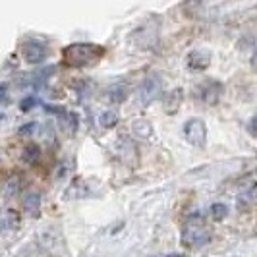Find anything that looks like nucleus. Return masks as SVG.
<instances>
[{
    "instance_id": "nucleus-1",
    "label": "nucleus",
    "mask_w": 257,
    "mask_h": 257,
    "mask_svg": "<svg viewBox=\"0 0 257 257\" xmlns=\"http://www.w3.org/2000/svg\"><path fill=\"white\" fill-rule=\"evenodd\" d=\"M103 54V47H99V45L76 43V45L66 47V51L62 52V58H64V62L68 66H87L95 64L97 60H101Z\"/></svg>"
},
{
    "instance_id": "nucleus-2",
    "label": "nucleus",
    "mask_w": 257,
    "mask_h": 257,
    "mask_svg": "<svg viewBox=\"0 0 257 257\" xmlns=\"http://www.w3.org/2000/svg\"><path fill=\"white\" fill-rule=\"evenodd\" d=\"M211 242V234L209 230H205L201 224H197L195 219H190L186 230L182 234V244L186 247H201Z\"/></svg>"
},
{
    "instance_id": "nucleus-3",
    "label": "nucleus",
    "mask_w": 257,
    "mask_h": 257,
    "mask_svg": "<svg viewBox=\"0 0 257 257\" xmlns=\"http://www.w3.org/2000/svg\"><path fill=\"white\" fill-rule=\"evenodd\" d=\"M184 138L195 147H203L207 140V126L201 118H190L184 124Z\"/></svg>"
},
{
    "instance_id": "nucleus-4",
    "label": "nucleus",
    "mask_w": 257,
    "mask_h": 257,
    "mask_svg": "<svg viewBox=\"0 0 257 257\" xmlns=\"http://www.w3.org/2000/svg\"><path fill=\"white\" fill-rule=\"evenodd\" d=\"M161 91H163V83H161V79L157 76H149L143 79V83L140 85V91H138V99H140V103L143 106H147V104H151L161 95Z\"/></svg>"
},
{
    "instance_id": "nucleus-5",
    "label": "nucleus",
    "mask_w": 257,
    "mask_h": 257,
    "mask_svg": "<svg viewBox=\"0 0 257 257\" xmlns=\"http://www.w3.org/2000/svg\"><path fill=\"white\" fill-rule=\"evenodd\" d=\"M47 54H49V47L43 41L31 39V41H27L26 45H24V56H26L27 62H31V64L43 62L47 58Z\"/></svg>"
},
{
    "instance_id": "nucleus-6",
    "label": "nucleus",
    "mask_w": 257,
    "mask_h": 257,
    "mask_svg": "<svg viewBox=\"0 0 257 257\" xmlns=\"http://www.w3.org/2000/svg\"><path fill=\"white\" fill-rule=\"evenodd\" d=\"M195 91H201V93H197V97L201 101L215 103L220 95V83H217V81H205V83H201V87H197Z\"/></svg>"
},
{
    "instance_id": "nucleus-7",
    "label": "nucleus",
    "mask_w": 257,
    "mask_h": 257,
    "mask_svg": "<svg viewBox=\"0 0 257 257\" xmlns=\"http://www.w3.org/2000/svg\"><path fill=\"white\" fill-rule=\"evenodd\" d=\"M211 62V52L205 51V49H197V51H192L188 54V66L192 70H201V68H207Z\"/></svg>"
},
{
    "instance_id": "nucleus-8",
    "label": "nucleus",
    "mask_w": 257,
    "mask_h": 257,
    "mask_svg": "<svg viewBox=\"0 0 257 257\" xmlns=\"http://www.w3.org/2000/svg\"><path fill=\"white\" fill-rule=\"evenodd\" d=\"M24 207H26V211L31 217H37L39 211H41V195L37 192L27 193L26 199H24Z\"/></svg>"
},
{
    "instance_id": "nucleus-9",
    "label": "nucleus",
    "mask_w": 257,
    "mask_h": 257,
    "mask_svg": "<svg viewBox=\"0 0 257 257\" xmlns=\"http://www.w3.org/2000/svg\"><path fill=\"white\" fill-rule=\"evenodd\" d=\"M126 97H128V87H126L124 83H116V85H112V87L108 89V99H110L112 103H122Z\"/></svg>"
},
{
    "instance_id": "nucleus-10",
    "label": "nucleus",
    "mask_w": 257,
    "mask_h": 257,
    "mask_svg": "<svg viewBox=\"0 0 257 257\" xmlns=\"http://www.w3.org/2000/svg\"><path fill=\"white\" fill-rule=\"evenodd\" d=\"M132 128H134V134H136L140 140H147V138H151V134H153V128H151L149 122H145V120H136Z\"/></svg>"
},
{
    "instance_id": "nucleus-11",
    "label": "nucleus",
    "mask_w": 257,
    "mask_h": 257,
    "mask_svg": "<svg viewBox=\"0 0 257 257\" xmlns=\"http://www.w3.org/2000/svg\"><path fill=\"white\" fill-rule=\"evenodd\" d=\"M2 226L4 230H16L20 226V215L16 211H6L2 217Z\"/></svg>"
},
{
    "instance_id": "nucleus-12",
    "label": "nucleus",
    "mask_w": 257,
    "mask_h": 257,
    "mask_svg": "<svg viewBox=\"0 0 257 257\" xmlns=\"http://www.w3.org/2000/svg\"><path fill=\"white\" fill-rule=\"evenodd\" d=\"M180 101H182V91L180 89L172 91L170 95H167V99H165V108H167L168 112H176Z\"/></svg>"
},
{
    "instance_id": "nucleus-13",
    "label": "nucleus",
    "mask_w": 257,
    "mask_h": 257,
    "mask_svg": "<svg viewBox=\"0 0 257 257\" xmlns=\"http://www.w3.org/2000/svg\"><path fill=\"white\" fill-rule=\"evenodd\" d=\"M99 124L103 126V128H112L114 124H118V112L116 110H104L103 114L99 116Z\"/></svg>"
},
{
    "instance_id": "nucleus-14",
    "label": "nucleus",
    "mask_w": 257,
    "mask_h": 257,
    "mask_svg": "<svg viewBox=\"0 0 257 257\" xmlns=\"http://www.w3.org/2000/svg\"><path fill=\"white\" fill-rule=\"evenodd\" d=\"M211 213H213L215 219H224V217H228V207L224 203H215L211 207Z\"/></svg>"
},
{
    "instance_id": "nucleus-15",
    "label": "nucleus",
    "mask_w": 257,
    "mask_h": 257,
    "mask_svg": "<svg viewBox=\"0 0 257 257\" xmlns=\"http://www.w3.org/2000/svg\"><path fill=\"white\" fill-rule=\"evenodd\" d=\"M24 159H26L27 163H29V161H31V163H33V161H37V159H39L37 145H31V147H27L26 151H24Z\"/></svg>"
},
{
    "instance_id": "nucleus-16",
    "label": "nucleus",
    "mask_w": 257,
    "mask_h": 257,
    "mask_svg": "<svg viewBox=\"0 0 257 257\" xmlns=\"http://www.w3.org/2000/svg\"><path fill=\"white\" fill-rule=\"evenodd\" d=\"M35 103H37V101H35V97H27V99L22 101V110H29L31 106H35Z\"/></svg>"
},
{
    "instance_id": "nucleus-17",
    "label": "nucleus",
    "mask_w": 257,
    "mask_h": 257,
    "mask_svg": "<svg viewBox=\"0 0 257 257\" xmlns=\"http://www.w3.org/2000/svg\"><path fill=\"white\" fill-rule=\"evenodd\" d=\"M35 128H37V124H35V122H31V124L24 126V128L20 130V132H22V134H27V132H31V134H33V132H35Z\"/></svg>"
},
{
    "instance_id": "nucleus-18",
    "label": "nucleus",
    "mask_w": 257,
    "mask_h": 257,
    "mask_svg": "<svg viewBox=\"0 0 257 257\" xmlns=\"http://www.w3.org/2000/svg\"><path fill=\"white\" fill-rule=\"evenodd\" d=\"M167 257H186V255H182V253H174V255H167Z\"/></svg>"
},
{
    "instance_id": "nucleus-19",
    "label": "nucleus",
    "mask_w": 257,
    "mask_h": 257,
    "mask_svg": "<svg viewBox=\"0 0 257 257\" xmlns=\"http://www.w3.org/2000/svg\"><path fill=\"white\" fill-rule=\"evenodd\" d=\"M253 64L257 66V54H255V56H253Z\"/></svg>"
}]
</instances>
